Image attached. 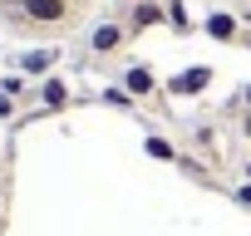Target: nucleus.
Returning <instances> with one entry per match:
<instances>
[{"mask_svg":"<svg viewBox=\"0 0 251 236\" xmlns=\"http://www.w3.org/2000/svg\"><path fill=\"white\" fill-rule=\"evenodd\" d=\"M118 89H128L133 103H158L163 98V84H158V69L148 59H128L118 69Z\"/></svg>","mask_w":251,"mask_h":236,"instance_id":"3","label":"nucleus"},{"mask_svg":"<svg viewBox=\"0 0 251 236\" xmlns=\"http://www.w3.org/2000/svg\"><path fill=\"white\" fill-rule=\"evenodd\" d=\"M103 98H108V103H113V108H138V103H133V98H128V89H108V94H103Z\"/></svg>","mask_w":251,"mask_h":236,"instance_id":"13","label":"nucleus"},{"mask_svg":"<svg viewBox=\"0 0 251 236\" xmlns=\"http://www.w3.org/2000/svg\"><path fill=\"white\" fill-rule=\"evenodd\" d=\"M241 45H246V49H251V30H246V40H241Z\"/></svg>","mask_w":251,"mask_h":236,"instance_id":"18","label":"nucleus"},{"mask_svg":"<svg viewBox=\"0 0 251 236\" xmlns=\"http://www.w3.org/2000/svg\"><path fill=\"white\" fill-rule=\"evenodd\" d=\"M54 64H59V49H25L20 54V74H30V79L54 74Z\"/></svg>","mask_w":251,"mask_h":236,"instance_id":"8","label":"nucleus"},{"mask_svg":"<svg viewBox=\"0 0 251 236\" xmlns=\"http://www.w3.org/2000/svg\"><path fill=\"white\" fill-rule=\"evenodd\" d=\"M113 20H123V25H128V35L138 40L143 30L168 25V0H123V10H118Z\"/></svg>","mask_w":251,"mask_h":236,"instance_id":"4","label":"nucleus"},{"mask_svg":"<svg viewBox=\"0 0 251 236\" xmlns=\"http://www.w3.org/2000/svg\"><path fill=\"white\" fill-rule=\"evenodd\" d=\"M168 25H173V35H192V30H197L182 0H168Z\"/></svg>","mask_w":251,"mask_h":236,"instance_id":"11","label":"nucleus"},{"mask_svg":"<svg viewBox=\"0 0 251 236\" xmlns=\"http://www.w3.org/2000/svg\"><path fill=\"white\" fill-rule=\"evenodd\" d=\"M5 15L35 35H69L79 25V0H5Z\"/></svg>","mask_w":251,"mask_h":236,"instance_id":"1","label":"nucleus"},{"mask_svg":"<svg viewBox=\"0 0 251 236\" xmlns=\"http://www.w3.org/2000/svg\"><path fill=\"white\" fill-rule=\"evenodd\" d=\"M187 143H192L207 163H222V133H217V123H212V118H197V123L187 128Z\"/></svg>","mask_w":251,"mask_h":236,"instance_id":"6","label":"nucleus"},{"mask_svg":"<svg viewBox=\"0 0 251 236\" xmlns=\"http://www.w3.org/2000/svg\"><path fill=\"white\" fill-rule=\"evenodd\" d=\"M241 177H246V182H251V158H246V163H241Z\"/></svg>","mask_w":251,"mask_h":236,"instance_id":"17","label":"nucleus"},{"mask_svg":"<svg viewBox=\"0 0 251 236\" xmlns=\"http://www.w3.org/2000/svg\"><path fill=\"white\" fill-rule=\"evenodd\" d=\"M69 98H74V94H69V84H64L59 74H45V79H40V89H35V103H40L45 113H64V108H69Z\"/></svg>","mask_w":251,"mask_h":236,"instance_id":"7","label":"nucleus"},{"mask_svg":"<svg viewBox=\"0 0 251 236\" xmlns=\"http://www.w3.org/2000/svg\"><path fill=\"white\" fill-rule=\"evenodd\" d=\"M236 128H241V138L251 143V108H241V113H236Z\"/></svg>","mask_w":251,"mask_h":236,"instance_id":"14","label":"nucleus"},{"mask_svg":"<svg viewBox=\"0 0 251 236\" xmlns=\"http://www.w3.org/2000/svg\"><path fill=\"white\" fill-rule=\"evenodd\" d=\"M143 153L148 158H158V163H182V148H173L168 138H158V133H148L143 138Z\"/></svg>","mask_w":251,"mask_h":236,"instance_id":"9","label":"nucleus"},{"mask_svg":"<svg viewBox=\"0 0 251 236\" xmlns=\"http://www.w3.org/2000/svg\"><path fill=\"white\" fill-rule=\"evenodd\" d=\"M246 108H251V89H246Z\"/></svg>","mask_w":251,"mask_h":236,"instance_id":"19","label":"nucleus"},{"mask_svg":"<svg viewBox=\"0 0 251 236\" xmlns=\"http://www.w3.org/2000/svg\"><path fill=\"white\" fill-rule=\"evenodd\" d=\"M128 45H133V35L123 20H94L79 35V59L84 64H113V59L128 54Z\"/></svg>","mask_w":251,"mask_h":236,"instance_id":"2","label":"nucleus"},{"mask_svg":"<svg viewBox=\"0 0 251 236\" xmlns=\"http://www.w3.org/2000/svg\"><path fill=\"white\" fill-rule=\"evenodd\" d=\"M236 202H241V207H251V182H241V187H236Z\"/></svg>","mask_w":251,"mask_h":236,"instance_id":"16","label":"nucleus"},{"mask_svg":"<svg viewBox=\"0 0 251 236\" xmlns=\"http://www.w3.org/2000/svg\"><path fill=\"white\" fill-rule=\"evenodd\" d=\"M0 89H5L15 103H25V74H10V79H0Z\"/></svg>","mask_w":251,"mask_h":236,"instance_id":"12","label":"nucleus"},{"mask_svg":"<svg viewBox=\"0 0 251 236\" xmlns=\"http://www.w3.org/2000/svg\"><path fill=\"white\" fill-rule=\"evenodd\" d=\"M197 30H202L207 40H217V45H241V40H246V25H241L231 10H207Z\"/></svg>","mask_w":251,"mask_h":236,"instance_id":"5","label":"nucleus"},{"mask_svg":"<svg viewBox=\"0 0 251 236\" xmlns=\"http://www.w3.org/2000/svg\"><path fill=\"white\" fill-rule=\"evenodd\" d=\"M10 113H15V98H10L5 89H0V118H10Z\"/></svg>","mask_w":251,"mask_h":236,"instance_id":"15","label":"nucleus"},{"mask_svg":"<svg viewBox=\"0 0 251 236\" xmlns=\"http://www.w3.org/2000/svg\"><path fill=\"white\" fill-rule=\"evenodd\" d=\"M168 89H173V94H197V89H207V69H202V64H192V74H177Z\"/></svg>","mask_w":251,"mask_h":236,"instance_id":"10","label":"nucleus"}]
</instances>
